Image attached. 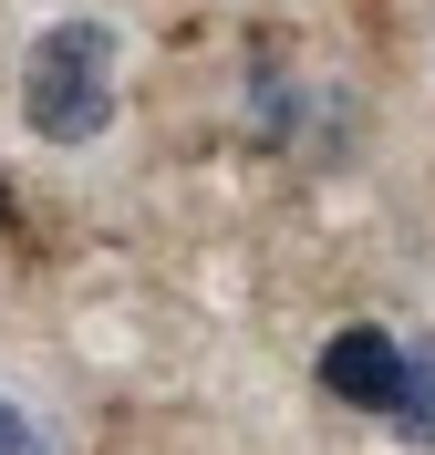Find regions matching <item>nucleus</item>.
<instances>
[{"label":"nucleus","mask_w":435,"mask_h":455,"mask_svg":"<svg viewBox=\"0 0 435 455\" xmlns=\"http://www.w3.org/2000/svg\"><path fill=\"white\" fill-rule=\"evenodd\" d=\"M115 84H125V42L104 21H52L21 52V124L42 145H93L115 124Z\"/></svg>","instance_id":"nucleus-1"},{"label":"nucleus","mask_w":435,"mask_h":455,"mask_svg":"<svg viewBox=\"0 0 435 455\" xmlns=\"http://www.w3.org/2000/svg\"><path fill=\"white\" fill-rule=\"evenodd\" d=\"M394 383H405V331L383 321H342L321 341V394L352 403V414H394Z\"/></svg>","instance_id":"nucleus-2"},{"label":"nucleus","mask_w":435,"mask_h":455,"mask_svg":"<svg viewBox=\"0 0 435 455\" xmlns=\"http://www.w3.org/2000/svg\"><path fill=\"white\" fill-rule=\"evenodd\" d=\"M383 425L435 455V341H425V331L405 341V383H394V414H383Z\"/></svg>","instance_id":"nucleus-3"},{"label":"nucleus","mask_w":435,"mask_h":455,"mask_svg":"<svg viewBox=\"0 0 435 455\" xmlns=\"http://www.w3.org/2000/svg\"><path fill=\"white\" fill-rule=\"evenodd\" d=\"M249 135H260V145L301 135V84H290V73H260V104H249Z\"/></svg>","instance_id":"nucleus-4"},{"label":"nucleus","mask_w":435,"mask_h":455,"mask_svg":"<svg viewBox=\"0 0 435 455\" xmlns=\"http://www.w3.org/2000/svg\"><path fill=\"white\" fill-rule=\"evenodd\" d=\"M0 455H62V435L42 425V414H31L11 383H0Z\"/></svg>","instance_id":"nucleus-5"}]
</instances>
